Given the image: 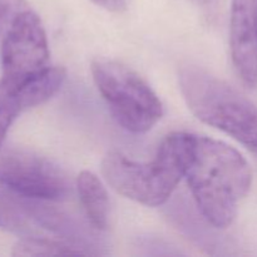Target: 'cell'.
<instances>
[{
    "mask_svg": "<svg viewBox=\"0 0 257 257\" xmlns=\"http://www.w3.org/2000/svg\"><path fill=\"white\" fill-rule=\"evenodd\" d=\"M79 245L55 241L45 237H25L13 247L14 256H58V255H88Z\"/></svg>",
    "mask_w": 257,
    "mask_h": 257,
    "instance_id": "cell-11",
    "label": "cell"
},
{
    "mask_svg": "<svg viewBox=\"0 0 257 257\" xmlns=\"http://www.w3.org/2000/svg\"><path fill=\"white\" fill-rule=\"evenodd\" d=\"M30 9L25 0H0V22L12 23L20 13Z\"/></svg>",
    "mask_w": 257,
    "mask_h": 257,
    "instance_id": "cell-12",
    "label": "cell"
},
{
    "mask_svg": "<svg viewBox=\"0 0 257 257\" xmlns=\"http://www.w3.org/2000/svg\"><path fill=\"white\" fill-rule=\"evenodd\" d=\"M64 68L48 65L40 72L15 82L0 79V148L10 127L24 110L49 100L65 80Z\"/></svg>",
    "mask_w": 257,
    "mask_h": 257,
    "instance_id": "cell-7",
    "label": "cell"
},
{
    "mask_svg": "<svg viewBox=\"0 0 257 257\" xmlns=\"http://www.w3.org/2000/svg\"><path fill=\"white\" fill-rule=\"evenodd\" d=\"M49 44L40 18L28 9L20 13L8 29L3 40V77L7 79H25L48 67Z\"/></svg>",
    "mask_w": 257,
    "mask_h": 257,
    "instance_id": "cell-6",
    "label": "cell"
},
{
    "mask_svg": "<svg viewBox=\"0 0 257 257\" xmlns=\"http://www.w3.org/2000/svg\"><path fill=\"white\" fill-rule=\"evenodd\" d=\"M32 223H35V220L28 198L0 192V228L24 233L29 232Z\"/></svg>",
    "mask_w": 257,
    "mask_h": 257,
    "instance_id": "cell-10",
    "label": "cell"
},
{
    "mask_svg": "<svg viewBox=\"0 0 257 257\" xmlns=\"http://www.w3.org/2000/svg\"><path fill=\"white\" fill-rule=\"evenodd\" d=\"M257 0H232L230 48L236 70L248 85L257 84Z\"/></svg>",
    "mask_w": 257,
    "mask_h": 257,
    "instance_id": "cell-8",
    "label": "cell"
},
{
    "mask_svg": "<svg viewBox=\"0 0 257 257\" xmlns=\"http://www.w3.org/2000/svg\"><path fill=\"white\" fill-rule=\"evenodd\" d=\"M178 84L191 112L257 155V105L225 80L196 65L178 72Z\"/></svg>",
    "mask_w": 257,
    "mask_h": 257,
    "instance_id": "cell-3",
    "label": "cell"
},
{
    "mask_svg": "<svg viewBox=\"0 0 257 257\" xmlns=\"http://www.w3.org/2000/svg\"><path fill=\"white\" fill-rule=\"evenodd\" d=\"M0 185L23 198L44 202L64 200L72 190L64 170L23 148H0Z\"/></svg>",
    "mask_w": 257,
    "mask_h": 257,
    "instance_id": "cell-5",
    "label": "cell"
},
{
    "mask_svg": "<svg viewBox=\"0 0 257 257\" xmlns=\"http://www.w3.org/2000/svg\"><path fill=\"white\" fill-rule=\"evenodd\" d=\"M92 2L97 4L98 7L113 13L122 12L127 5V0H92Z\"/></svg>",
    "mask_w": 257,
    "mask_h": 257,
    "instance_id": "cell-13",
    "label": "cell"
},
{
    "mask_svg": "<svg viewBox=\"0 0 257 257\" xmlns=\"http://www.w3.org/2000/svg\"><path fill=\"white\" fill-rule=\"evenodd\" d=\"M256 38H257V17H256Z\"/></svg>",
    "mask_w": 257,
    "mask_h": 257,
    "instance_id": "cell-14",
    "label": "cell"
},
{
    "mask_svg": "<svg viewBox=\"0 0 257 257\" xmlns=\"http://www.w3.org/2000/svg\"><path fill=\"white\" fill-rule=\"evenodd\" d=\"M90 69L98 92L120 127L141 135L160 122L162 102L137 72L117 60L102 58L93 60Z\"/></svg>",
    "mask_w": 257,
    "mask_h": 257,
    "instance_id": "cell-4",
    "label": "cell"
},
{
    "mask_svg": "<svg viewBox=\"0 0 257 257\" xmlns=\"http://www.w3.org/2000/svg\"><path fill=\"white\" fill-rule=\"evenodd\" d=\"M196 135L173 132L160 145L155 158L138 162L117 151L103 158L102 175L108 185L125 198L158 207L170 200L190 166Z\"/></svg>",
    "mask_w": 257,
    "mask_h": 257,
    "instance_id": "cell-2",
    "label": "cell"
},
{
    "mask_svg": "<svg viewBox=\"0 0 257 257\" xmlns=\"http://www.w3.org/2000/svg\"><path fill=\"white\" fill-rule=\"evenodd\" d=\"M186 180L206 221L216 228H227L250 191L252 171L246 158L227 143L196 136Z\"/></svg>",
    "mask_w": 257,
    "mask_h": 257,
    "instance_id": "cell-1",
    "label": "cell"
},
{
    "mask_svg": "<svg viewBox=\"0 0 257 257\" xmlns=\"http://www.w3.org/2000/svg\"><path fill=\"white\" fill-rule=\"evenodd\" d=\"M77 191L90 225L105 230L109 223V198L102 181L90 171H83L77 177Z\"/></svg>",
    "mask_w": 257,
    "mask_h": 257,
    "instance_id": "cell-9",
    "label": "cell"
}]
</instances>
